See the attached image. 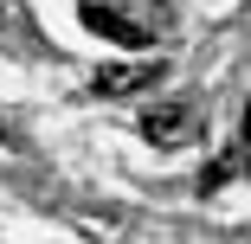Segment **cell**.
<instances>
[{
  "label": "cell",
  "mask_w": 251,
  "mask_h": 244,
  "mask_svg": "<svg viewBox=\"0 0 251 244\" xmlns=\"http://www.w3.org/2000/svg\"><path fill=\"white\" fill-rule=\"evenodd\" d=\"M0 13H13V0H0Z\"/></svg>",
  "instance_id": "obj_6"
},
{
  "label": "cell",
  "mask_w": 251,
  "mask_h": 244,
  "mask_svg": "<svg viewBox=\"0 0 251 244\" xmlns=\"http://www.w3.org/2000/svg\"><path fill=\"white\" fill-rule=\"evenodd\" d=\"M155 148H187V141H200V129H206V116H200L193 103H155V110H142L135 122Z\"/></svg>",
  "instance_id": "obj_1"
},
{
  "label": "cell",
  "mask_w": 251,
  "mask_h": 244,
  "mask_svg": "<svg viewBox=\"0 0 251 244\" xmlns=\"http://www.w3.org/2000/svg\"><path fill=\"white\" fill-rule=\"evenodd\" d=\"M168 65L161 58H129V65H103V71H97V96H135V90H148V84H155Z\"/></svg>",
  "instance_id": "obj_3"
},
{
  "label": "cell",
  "mask_w": 251,
  "mask_h": 244,
  "mask_svg": "<svg viewBox=\"0 0 251 244\" xmlns=\"http://www.w3.org/2000/svg\"><path fill=\"white\" fill-rule=\"evenodd\" d=\"M77 20H84V32L110 39V45H129V52H142V45H148V26H142V20H129V13H116V7H103V0H84Z\"/></svg>",
  "instance_id": "obj_2"
},
{
  "label": "cell",
  "mask_w": 251,
  "mask_h": 244,
  "mask_svg": "<svg viewBox=\"0 0 251 244\" xmlns=\"http://www.w3.org/2000/svg\"><path fill=\"white\" fill-rule=\"evenodd\" d=\"M238 141H251V103H245V116H238Z\"/></svg>",
  "instance_id": "obj_5"
},
{
  "label": "cell",
  "mask_w": 251,
  "mask_h": 244,
  "mask_svg": "<svg viewBox=\"0 0 251 244\" xmlns=\"http://www.w3.org/2000/svg\"><path fill=\"white\" fill-rule=\"evenodd\" d=\"M245 167H251V141H238V148H226V155H219V161H213L206 174H200V193H219V186H226V180H238Z\"/></svg>",
  "instance_id": "obj_4"
}]
</instances>
